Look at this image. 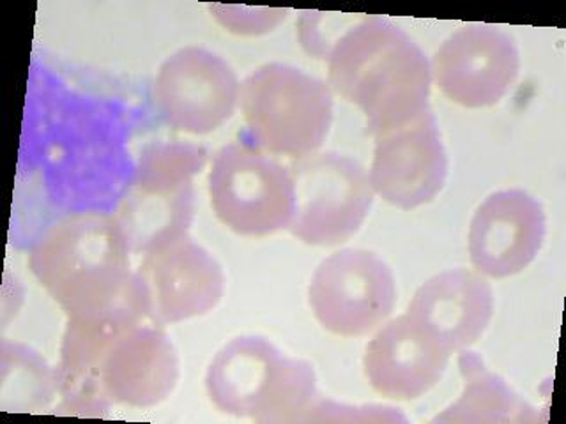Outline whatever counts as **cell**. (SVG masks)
<instances>
[{"mask_svg": "<svg viewBox=\"0 0 566 424\" xmlns=\"http://www.w3.org/2000/svg\"><path fill=\"white\" fill-rule=\"evenodd\" d=\"M464 391L453 405L433 417L432 423H536L538 414L533 406L513 393L500 377L486 370L474 352H462L459 358Z\"/></svg>", "mask_w": 566, "mask_h": 424, "instance_id": "e0dca14e", "label": "cell"}, {"mask_svg": "<svg viewBox=\"0 0 566 424\" xmlns=\"http://www.w3.org/2000/svg\"><path fill=\"white\" fill-rule=\"evenodd\" d=\"M208 150L186 141H159L142 152L137 172L115 212L132 252H149L188 234L195 216L193 177Z\"/></svg>", "mask_w": 566, "mask_h": 424, "instance_id": "5b68a950", "label": "cell"}, {"mask_svg": "<svg viewBox=\"0 0 566 424\" xmlns=\"http://www.w3.org/2000/svg\"><path fill=\"white\" fill-rule=\"evenodd\" d=\"M406 415L394 406H353L318 398L306 414L305 423H406Z\"/></svg>", "mask_w": 566, "mask_h": 424, "instance_id": "ac0fdd59", "label": "cell"}, {"mask_svg": "<svg viewBox=\"0 0 566 424\" xmlns=\"http://www.w3.org/2000/svg\"><path fill=\"white\" fill-rule=\"evenodd\" d=\"M179 380V358L158 324L146 318L120 326L97 353L87 380L97 415L111 405L147 409L167 400Z\"/></svg>", "mask_w": 566, "mask_h": 424, "instance_id": "52a82bcc", "label": "cell"}, {"mask_svg": "<svg viewBox=\"0 0 566 424\" xmlns=\"http://www.w3.org/2000/svg\"><path fill=\"white\" fill-rule=\"evenodd\" d=\"M326 59L329 85L358 106L374 137L429 108V61L411 35L386 18H361L332 44Z\"/></svg>", "mask_w": 566, "mask_h": 424, "instance_id": "7a4b0ae2", "label": "cell"}, {"mask_svg": "<svg viewBox=\"0 0 566 424\" xmlns=\"http://www.w3.org/2000/svg\"><path fill=\"white\" fill-rule=\"evenodd\" d=\"M129 253L128 239L114 214L73 212L44 230L32 247L29 265L67 318L119 311L149 318Z\"/></svg>", "mask_w": 566, "mask_h": 424, "instance_id": "6da1fadb", "label": "cell"}, {"mask_svg": "<svg viewBox=\"0 0 566 424\" xmlns=\"http://www.w3.org/2000/svg\"><path fill=\"white\" fill-rule=\"evenodd\" d=\"M492 308L491 285L480 274L457 269L424 282L407 314L453 353L476 343L491 322Z\"/></svg>", "mask_w": 566, "mask_h": 424, "instance_id": "2e32d148", "label": "cell"}, {"mask_svg": "<svg viewBox=\"0 0 566 424\" xmlns=\"http://www.w3.org/2000/svg\"><path fill=\"white\" fill-rule=\"evenodd\" d=\"M394 273L368 250H342L318 265L308 300L317 322L342 338L376 331L394 311Z\"/></svg>", "mask_w": 566, "mask_h": 424, "instance_id": "9c48e42d", "label": "cell"}, {"mask_svg": "<svg viewBox=\"0 0 566 424\" xmlns=\"http://www.w3.org/2000/svg\"><path fill=\"white\" fill-rule=\"evenodd\" d=\"M515 41L491 25H468L442 43L432 71L442 94L468 108L495 105L517 78Z\"/></svg>", "mask_w": 566, "mask_h": 424, "instance_id": "4fadbf2b", "label": "cell"}, {"mask_svg": "<svg viewBox=\"0 0 566 424\" xmlns=\"http://www.w3.org/2000/svg\"><path fill=\"white\" fill-rule=\"evenodd\" d=\"M294 212L289 232L312 246H336L353 237L374 202L367 170L349 156L326 152L289 168Z\"/></svg>", "mask_w": 566, "mask_h": 424, "instance_id": "ba28073f", "label": "cell"}, {"mask_svg": "<svg viewBox=\"0 0 566 424\" xmlns=\"http://www.w3.org/2000/svg\"><path fill=\"white\" fill-rule=\"evenodd\" d=\"M447 173V150L430 108L376 135L371 190L395 208L409 211L432 202Z\"/></svg>", "mask_w": 566, "mask_h": 424, "instance_id": "7c38bea8", "label": "cell"}, {"mask_svg": "<svg viewBox=\"0 0 566 424\" xmlns=\"http://www.w3.org/2000/svg\"><path fill=\"white\" fill-rule=\"evenodd\" d=\"M239 91L238 75L226 59L199 46H186L159 67L153 99L170 128L208 135L232 117Z\"/></svg>", "mask_w": 566, "mask_h": 424, "instance_id": "30bf717a", "label": "cell"}, {"mask_svg": "<svg viewBox=\"0 0 566 424\" xmlns=\"http://www.w3.org/2000/svg\"><path fill=\"white\" fill-rule=\"evenodd\" d=\"M544 237L542 205L526 191H497L471 221L469 255L478 273L509 278L535 261Z\"/></svg>", "mask_w": 566, "mask_h": 424, "instance_id": "5bb4252c", "label": "cell"}, {"mask_svg": "<svg viewBox=\"0 0 566 424\" xmlns=\"http://www.w3.org/2000/svg\"><path fill=\"white\" fill-rule=\"evenodd\" d=\"M239 102L252 146L303 159L323 146L333 123L332 91L323 80L271 62L248 75Z\"/></svg>", "mask_w": 566, "mask_h": 424, "instance_id": "277c9868", "label": "cell"}, {"mask_svg": "<svg viewBox=\"0 0 566 424\" xmlns=\"http://www.w3.org/2000/svg\"><path fill=\"white\" fill-rule=\"evenodd\" d=\"M450 350L409 314L389 320L365 349L363 368L380 396L411 402L438 384Z\"/></svg>", "mask_w": 566, "mask_h": 424, "instance_id": "9a60e30c", "label": "cell"}, {"mask_svg": "<svg viewBox=\"0 0 566 424\" xmlns=\"http://www.w3.org/2000/svg\"><path fill=\"white\" fill-rule=\"evenodd\" d=\"M208 184L212 211L235 234L264 237L291 223V172L252 144L223 147L212 161Z\"/></svg>", "mask_w": 566, "mask_h": 424, "instance_id": "8992f818", "label": "cell"}, {"mask_svg": "<svg viewBox=\"0 0 566 424\" xmlns=\"http://www.w3.org/2000/svg\"><path fill=\"white\" fill-rule=\"evenodd\" d=\"M211 11L221 25L235 34H262L273 31L287 11L270 8H239V6H211Z\"/></svg>", "mask_w": 566, "mask_h": 424, "instance_id": "d6986e66", "label": "cell"}, {"mask_svg": "<svg viewBox=\"0 0 566 424\" xmlns=\"http://www.w3.org/2000/svg\"><path fill=\"white\" fill-rule=\"evenodd\" d=\"M135 273L146 296L150 322L158 326L209 314L226 290L220 264L188 234L144 253Z\"/></svg>", "mask_w": 566, "mask_h": 424, "instance_id": "8fae6325", "label": "cell"}, {"mask_svg": "<svg viewBox=\"0 0 566 424\" xmlns=\"http://www.w3.org/2000/svg\"><path fill=\"white\" fill-rule=\"evenodd\" d=\"M211 402L255 423H305L321 394L314 367L283 356L261 336H239L212 359L206 377Z\"/></svg>", "mask_w": 566, "mask_h": 424, "instance_id": "3957f363", "label": "cell"}]
</instances>
